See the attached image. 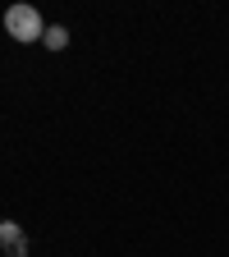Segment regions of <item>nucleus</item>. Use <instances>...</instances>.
Listing matches in <instances>:
<instances>
[{
	"instance_id": "2",
	"label": "nucleus",
	"mask_w": 229,
	"mask_h": 257,
	"mask_svg": "<svg viewBox=\"0 0 229 257\" xmlns=\"http://www.w3.org/2000/svg\"><path fill=\"white\" fill-rule=\"evenodd\" d=\"M0 248H5L10 257H28V239L14 220H0Z\"/></svg>"
},
{
	"instance_id": "3",
	"label": "nucleus",
	"mask_w": 229,
	"mask_h": 257,
	"mask_svg": "<svg viewBox=\"0 0 229 257\" xmlns=\"http://www.w3.org/2000/svg\"><path fill=\"white\" fill-rule=\"evenodd\" d=\"M42 42H46L51 51H64V46H69V32H64V28L55 23V28H46V37H42Z\"/></svg>"
},
{
	"instance_id": "1",
	"label": "nucleus",
	"mask_w": 229,
	"mask_h": 257,
	"mask_svg": "<svg viewBox=\"0 0 229 257\" xmlns=\"http://www.w3.org/2000/svg\"><path fill=\"white\" fill-rule=\"evenodd\" d=\"M5 28H10L14 42H42V37H46L42 14L32 10V5H10V10H5Z\"/></svg>"
}]
</instances>
